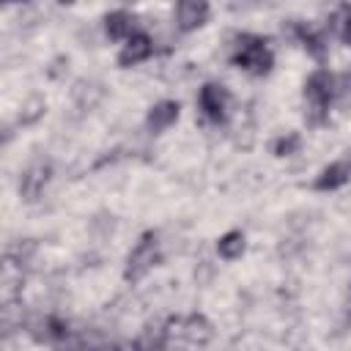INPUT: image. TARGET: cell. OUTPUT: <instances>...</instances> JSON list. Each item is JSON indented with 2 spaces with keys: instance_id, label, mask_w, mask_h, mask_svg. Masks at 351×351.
Segmentation results:
<instances>
[{
  "instance_id": "6",
  "label": "cell",
  "mask_w": 351,
  "mask_h": 351,
  "mask_svg": "<svg viewBox=\"0 0 351 351\" xmlns=\"http://www.w3.org/2000/svg\"><path fill=\"white\" fill-rule=\"evenodd\" d=\"M151 55H154V38L148 33H143V30H134L118 49V66L121 69H132V66L148 60Z\"/></svg>"
},
{
  "instance_id": "8",
  "label": "cell",
  "mask_w": 351,
  "mask_h": 351,
  "mask_svg": "<svg viewBox=\"0 0 351 351\" xmlns=\"http://www.w3.org/2000/svg\"><path fill=\"white\" fill-rule=\"evenodd\" d=\"M178 115H181V104L173 101V99H162V101H156V104L148 110L145 123H148V129H151L154 134H159V132L170 129V126L178 121Z\"/></svg>"
},
{
  "instance_id": "14",
  "label": "cell",
  "mask_w": 351,
  "mask_h": 351,
  "mask_svg": "<svg viewBox=\"0 0 351 351\" xmlns=\"http://www.w3.org/2000/svg\"><path fill=\"white\" fill-rule=\"evenodd\" d=\"M44 337H47L49 343L66 340V337H69V321H63V318H58V315H47V318H44Z\"/></svg>"
},
{
  "instance_id": "13",
  "label": "cell",
  "mask_w": 351,
  "mask_h": 351,
  "mask_svg": "<svg viewBox=\"0 0 351 351\" xmlns=\"http://www.w3.org/2000/svg\"><path fill=\"white\" fill-rule=\"evenodd\" d=\"M299 148H302V137H299L296 132H285L282 137H277V140L271 143V154L280 156V159H282V156H293Z\"/></svg>"
},
{
  "instance_id": "1",
  "label": "cell",
  "mask_w": 351,
  "mask_h": 351,
  "mask_svg": "<svg viewBox=\"0 0 351 351\" xmlns=\"http://www.w3.org/2000/svg\"><path fill=\"white\" fill-rule=\"evenodd\" d=\"M233 66L247 71L250 77H266L274 66V52L269 47V41L258 33H241L233 41V55H230Z\"/></svg>"
},
{
  "instance_id": "5",
  "label": "cell",
  "mask_w": 351,
  "mask_h": 351,
  "mask_svg": "<svg viewBox=\"0 0 351 351\" xmlns=\"http://www.w3.org/2000/svg\"><path fill=\"white\" fill-rule=\"evenodd\" d=\"M197 110L208 123H222L230 110V90L222 82H203L197 90Z\"/></svg>"
},
{
  "instance_id": "7",
  "label": "cell",
  "mask_w": 351,
  "mask_h": 351,
  "mask_svg": "<svg viewBox=\"0 0 351 351\" xmlns=\"http://www.w3.org/2000/svg\"><path fill=\"white\" fill-rule=\"evenodd\" d=\"M208 19V0H176V22L184 33L203 27Z\"/></svg>"
},
{
  "instance_id": "2",
  "label": "cell",
  "mask_w": 351,
  "mask_h": 351,
  "mask_svg": "<svg viewBox=\"0 0 351 351\" xmlns=\"http://www.w3.org/2000/svg\"><path fill=\"white\" fill-rule=\"evenodd\" d=\"M337 93V77L329 69H315L304 80V101L310 104V123H321L326 118V110Z\"/></svg>"
},
{
  "instance_id": "17",
  "label": "cell",
  "mask_w": 351,
  "mask_h": 351,
  "mask_svg": "<svg viewBox=\"0 0 351 351\" xmlns=\"http://www.w3.org/2000/svg\"><path fill=\"white\" fill-rule=\"evenodd\" d=\"M60 5H71V3H77V0H58Z\"/></svg>"
},
{
  "instance_id": "18",
  "label": "cell",
  "mask_w": 351,
  "mask_h": 351,
  "mask_svg": "<svg viewBox=\"0 0 351 351\" xmlns=\"http://www.w3.org/2000/svg\"><path fill=\"white\" fill-rule=\"evenodd\" d=\"M5 3H27V0H5Z\"/></svg>"
},
{
  "instance_id": "16",
  "label": "cell",
  "mask_w": 351,
  "mask_h": 351,
  "mask_svg": "<svg viewBox=\"0 0 351 351\" xmlns=\"http://www.w3.org/2000/svg\"><path fill=\"white\" fill-rule=\"evenodd\" d=\"M340 38H343V44H348L351 47V8L343 14V19H340Z\"/></svg>"
},
{
  "instance_id": "12",
  "label": "cell",
  "mask_w": 351,
  "mask_h": 351,
  "mask_svg": "<svg viewBox=\"0 0 351 351\" xmlns=\"http://www.w3.org/2000/svg\"><path fill=\"white\" fill-rule=\"evenodd\" d=\"M217 252L222 261H239L247 252V236L241 230H228L217 239Z\"/></svg>"
},
{
  "instance_id": "4",
  "label": "cell",
  "mask_w": 351,
  "mask_h": 351,
  "mask_svg": "<svg viewBox=\"0 0 351 351\" xmlns=\"http://www.w3.org/2000/svg\"><path fill=\"white\" fill-rule=\"evenodd\" d=\"M167 329V340L178 337L186 346H208L214 337V326L203 313H189V315H178V318H167L165 321Z\"/></svg>"
},
{
  "instance_id": "9",
  "label": "cell",
  "mask_w": 351,
  "mask_h": 351,
  "mask_svg": "<svg viewBox=\"0 0 351 351\" xmlns=\"http://www.w3.org/2000/svg\"><path fill=\"white\" fill-rule=\"evenodd\" d=\"M348 178H351V165L343 162V159H337V162H329V165L315 176V184H313V186H315L318 192H335V189L346 186Z\"/></svg>"
},
{
  "instance_id": "11",
  "label": "cell",
  "mask_w": 351,
  "mask_h": 351,
  "mask_svg": "<svg viewBox=\"0 0 351 351\" xmlns=\"http://www.w3.org/2000/svg\"><path fill=\"white\" fill-rule=\"evenodd\" d=\"M104 33H107V38H112V41H126V38L134 33V14H129V11H123V8L110 11V14L104 16Z\"/></svg>"
},
{
  "instance_id": "15",
  "label": "cell",
  "mask_w": 351,
  "mask_h": 351,
  "mask_svg": "<svg viewBox=\"0 0 351 351\" xmlns=\"http://www.w3.org/2000/svg\"><path fill=\"white\" fill-rule=\"evenodd\" d=\"M302 41H304V49L313 55V58H324L326 55V38L315 30H302Z\"/></svg>"
},
{
  "instance_id": "10",
  "label": "cell",
  "mask_w": 351,
  "mask_h": 351,
  "mask_svg": "<svg viewBox=\"0 0 351 351\" xmlns=\"http://www.w3.org/2000/svg\"><path fill=\"white\" fill-rule=\"evenodd\" d=\"M49 173H52V167L44 165V162L27 167V170L22 173V178H19V195H22L25 200H36V197L44 192V186H47V181H49Z\"/></svg>"
},
{
  "instance_id": "3",
  "label": "cell",
  "mask_w": 351,
  "mask_h": 351,
  "mask_svg": "<svg viewBox=\"0 0 351 351\" xmlns=\"http://www.w3.org/2000/svg\"><path fill=\"white\" fill-rule=\"evenodd\" d=\"M159 258H162V252H159V236H156L154 230H148V233H143L140 241L129 250L123 277H126L129 282H140V280L159 263Z\"/></svg>"
}]
</instances>
